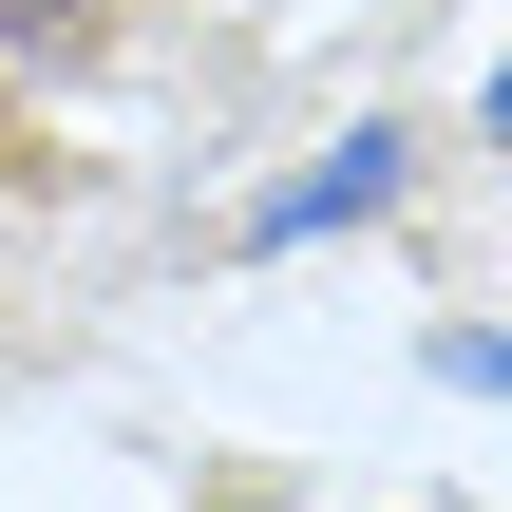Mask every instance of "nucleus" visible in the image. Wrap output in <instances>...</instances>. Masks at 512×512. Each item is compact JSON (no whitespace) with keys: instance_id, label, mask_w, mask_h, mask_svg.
<instances>
[{"instance_id":"1","label":"nucleus","mask_w":512,"mask_h":512,"mask_svg":"<svg viewBox=\"0 0 512 512\" xmlns=\"http://www.w3.org/2000/svg\"><path fill=\"white\" fill-rule=\"evenodd\" d=\"M380 190H399V133H342L304 190H266V209H247V247H304V228H342V209H380Z\"/></svg>"},{"instance_id":"2","label":"nucleus","mask_w":512,"mask_h":512,"mask_svg":"<svg viewBox=\"0 0 512 512\" xmlns=\"http://www.w3.org/2000/svg\"><path fill=\"white\" fill-rule=\"evenodd\" d=\"M494 133H512V76H494Z\"/></svg>"}]
</instances>
